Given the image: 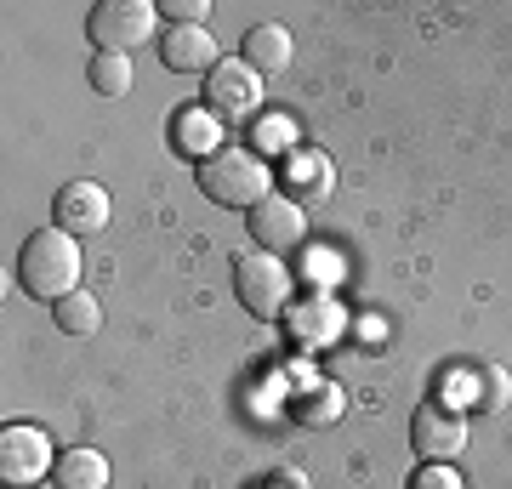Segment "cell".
<instances>
[{
  "instance_id": "6da1fadb",
  "label": "cell",
  "mask_w": 512,
  "mask_h": 489,
  "mask_svg": "<svg viewBox=\"0 0 512 489\" xmlns=\"http://www.w3.org/2000/svg\"><path fill=\"white\" fill-rule=\"evenodd\" d=\"M18 285H23V296L52 302V308L63 296H74L80 290V245H74V234H63L57 222L35 228L18 251Z\"/></svg>"
},
{
  "instance_id": "7a4b0ae2",
  "label": "cell",
  "mask_w": 512,
  "mask_h": 489,
  "mask_svg": "<svg viewBox=\"0 0 512 489\" xmlns=\"http://www.w3.org/2000/svg\"><path fill=\"white\" fill-rule=\"evenodd\" d=\"M200 194L211 205H228V211H256V205L274 194V171L256 148H217L211 160L200 165Z\"/></svg>"
},
{
  "instance_id": "3957f363",
  "label": "cell",
  "mask_w": 512,
  "mask_h": 489,
  "mask_svg": "<svg viewBox=\"0 0 512 489\" xmlns=\"http://www.w3.org/2000/svg\"><path fill=\"white\" fill-rule=\"evenodd\" d=\"M234 290H239V308L251 313V319H285L291 313V268L268 251H251L234 262Z\"/></svg>"
},
{
  "instance_id": "277c9868",
  "label": "cell",
  "mask_w": 512,
  "mask_h": 489,
  "mask_svg": "<svg viewBox=\"0 0 512 489\" xmlns=\"http://www.w3.org/2000/svg\"><path fill=\"white\" fill-rule=\"evenodd\" d=\"M154 23H160V6H154V0H97L92 18H86V35H92L97 52H126L131 57L137 46H148Z\"/></svg>"
},
{
  "instance_id": "5b68a950",
  "label": "cell",
  "mask_w": 512,
  "mask_h": 489,
  "mask_svg": "<svg viewBox=\"0 0 512 489\" xmlns=\"http://www.w3.org/2000/svg\"><path fill=\"white\" fill-rule=\"evenodd\" d=\"M57 455H52V438L40 427H6L0 433V484L6 489H29L40 478H52Z\"/></svg>"
},
{
  "instance_id": "8992f818",
  "label": "cell",
  "mask_w": 512,
  "mask_h": 489,
  "mask_svg": "<svg viewBox=\"0 0 512 489\" xmlns=\"http://www.w3.org/2000/svg\"><path fill=\"white\" fill-rule=\"evenodd\" d=\"M205 109L217 114V120H251L262 109V74L251 63H239V57L217 63V69L205 74Z\"/></svg>"
},
{
  "instance_id": "52a82bcc",
  "label": "cell",
  "mask_w": 512,
  "mask_h": 489,
  "mask_svg": "<svg viewBox=\"0 0 512 489\" xmlns=\"http://www.w3.org/2000/svg\"><path fill=\"white\" fill-rule=\"evenodd\" d=\"M245 228H251L256 251H268V256L302 251V239H308V217H302V205L285 200V194H268V200L245 217Z\"/></svg>"
},
{
  "instance_id": "ba28073f",
  "label": "cell",
  "mask_w": 512,
  "mask_h": 489,
  "mask_svg": "<svg viewBox=\"0 0 512 489\" xmlns=\"http://www.w3.org/2000/svg\"><path fill=\"white\" fill-rule=\"evenodd\" d=\"M109 211H114L109 188H103V182H86V177L63 182V188H57V200H52L57 228H63V234H74V239L103 234V228H109Z\"/></svg>"
},
{
  "instance_id": "9c48e42d",
  "label": "cell",
  "mask_w": 512,
  "mask_h": 489,
  "mask_svg": "<svg viewBox=\"0 0 512 489\" xmlns=\"http://www.w3.org/2000/svg\"><path fill=\"white\" fill-rule=\"evenodd\" d=\"M410 444H416L421 461H456L467 450V421L444 404H421L410 416Z\"/></svg>"
},
{
  "instance_id": "30bf717a",
  "label": "cell",
  "mask_w": 512,
  "mask_h": 489,
  "mask_svg": "<svg viewBox=\"0 0 512 489\" xmlns=\"http://www.w3.org/2000/svg\"><path fill=\"white\" fill-rule=\"evenodd\" d=\"M285 330H291V342L302 347V353H313V347H330L336 336H342V308H336V296H308V302H291V313H285Z\"/></svg>"
},
{
  "instance_id": "8fae6325",
  "label": "cell",
  "mask_w": 512,
  "mask_h": 489,
  "mask_svg": "<svg viewBox=\"0 0 512 489\" xmlns=\"http://www.w3.org/2000/svg\"><path fill=\"white\" fill-rule=\"evenodd\" d=\"M160 63L171 74H211L222 63L217 57V35L211 29H160Z\"/></svg>"
},
{
  "instance_id": "7c38bea8",
  "label": "cell",
  "mask_w": 512,
  "mask_h": 489,
  "mask_svg": "<svg viewBox=\"0 0 512 489\" xmlns=\"http://www.w3.org/2000/svg\"><path fill=\"white\" fill-rule=\"evenodd\" d=\"M330 188H336V171H330L325 154H313V148L285 154V165H279V194H285V200L313 205V200H325Z\"/></svg>"
},
{
  "instance_id": "4fadbf2b",
  "label": "cell",
  "mask_w": 512,
  "mask_h": 489,
  "mask_svg": "<svg viewBox=\"0 0 512 489\" xmlns=\"http://www.w3.org/2000/svg\"><path fill=\"white\" fill-rule=\"evenodd\" d=\"M217 137H222V120L211 109H194V103H188V109H177L171 114V143L183 148L188 160H194V154H200V165L211 160V154H217Z\"/></svg>"
},
{
  "instance_id": "5bb4252c",
  "label": "cell",
  "mask_w": 512,
  "mask_h": 489,
  "mask_svg": "<svg viewBox=\"0 0 512 489\" xmlns=\"http://www.w3.org/2000/svg\"><path fill=\"white\" fill-rule=\"evenodd\" d=\"M342 410H348V393H342L336 381H313V387H302L291 399V421L296 427H313V433H319V427H336Z\"/></svg>"
},
{
  "instance_id": "9a60e30c",
  "label": "cell",
  "mask_w": 512,
  "mask_h": 489,
  "mask_svg": "<svg viewBox=\"0 0 512 489\" xmlns=\"http://www.w3.org/2000/svg\"><path fill=\"white\" fill-rule=\"evenodd\" d=\"M52 478H57V489H109V461H103V450L74 444V450L57 455Z\"/></svg>"
},
{
  "instance_id": "2e32d148",
  "label": "cell",
  "mask_w": 512,
  "mask_h": 489,
  "mask_svg": "<svg viewBox=\"0 0 512 489\" xmlns=\"http://www.w3.org/2000/svg\"><path fill=\"white\" fill-rule=\"evenodd\" d=\"M239 63H251L256 74H285V63H291V35L279 23H256L251 35H245Z\"/></svg>"
},
{
  "instance_id": "e0dca14e",
  "label": "cell",
  "mask_w": 512,
  "mask_h": 489,
  "mask_svg": "<svg viewBox=\"0 0 512 489\" xmlns=\"http://www.w3.org/2000/svg\"><path fill=\"white\" fill-rule=\"evenodd\" d=\"M52 319H57V330H63V336H92V330L103 325V308H97V296L74 290V296H63V302L52 308Z\"/></svg>"
},
{
  "instance_id": "ac0fdd59",
  "label": "cell",
  "mask_w": 512,
  "mask_h": 489,
  "mask_svg": "<svg viewBox=\"0 0 512 489\" xmlns=\"http://www.w3.org/2000/svg\"><path fill=\"white\" fill-rule=\"evenodd\" d=\"M86 80H92V91H103V97H126L131 91V57L126 52H97L92 69H86Z\"/></svg>"
},
{
  "instance_id": "d6986e66",
  "label": "cell",
  "mask_w": 512,
  "mask_h": 489,
  "mask_svg": "<svg viewBox=\"0 0 512 489\" xmlns=\"http://www.w3.org/2000/svg\"><path fill=\"white\" fill-rule=\"evenodd\" d=\"M507 393H512L507 370L484 364V370H478V410H501V404H507Z\"/></svg>"
},
{
  "instance_id": "ffe728a7",
  "label": "cell",
  "mask_w": 512,
  "mask_h": 489,
  "mask_svg": "<svg viewBox=\"0 0 512 489\" xmlns=\"http://www.w3.org/2000/svg\"><path fill=\"white\" fill-rule=\"evenodd\" d=\"M410 489H467V484L456 478L450 461H421V467L410 472Z\"/></svg>"
},
{
  "instance_id": "44dd1931",
  "label": "cell",
  "mask_w": 512,
  "mask_h": 489,
  "mask_svg": "<svg viewBox=\"0 0 512 489\" xmlns=\"http://www.w3.org/2000/svg\"><path fill=\"white\" fill-rule=\"evenodd\" d=\"M291 137H296L291 114H262V120H256V143L262 148H291Z\"/></svg>"
},
{
  "instance_id": "7402d4cb",
  "label": "cell",
  "mask_w": 512,
  "mask_h": 489,
  "mask_svg": "<svg viewBox=\"0 0 512 489\" xmlns=\"http://www.w3.org/2000/svg\"><path fill=\"white\" fill-rule=\"evenodd\" d=\"M302 262H308V279H313L319 290H325V285H336V273H342V262H336V251H308Z\"/></svg>"
}]
</instances>
